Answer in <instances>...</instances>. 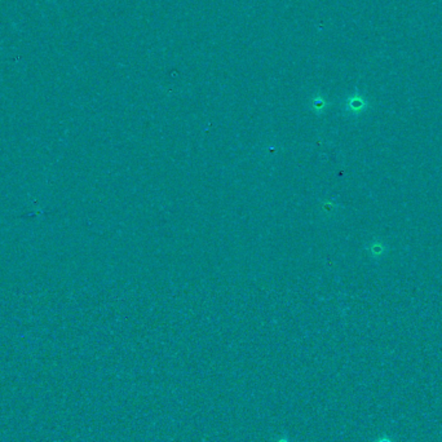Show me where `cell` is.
<instances>
[{
    "instance_id": "1",
    "label": "cell",
    "mask_w": 442,
    "mask_h": 442,
    "mask_svg": "<svg viewBox=\"0 0 442 442\" xmlns=\"http://www.w3.org/2000/svg\"><path fill=\"white\" fill-rule=\"evenodd\" d=\"M366 106H368V102L361 96H358V94L349 97L348 102H346V109L352 112V114H360V112H362L366 109Z\"/></svg>"
},
{
    "instance_id": "2",
    "label": "cell",
    "mask_w": 442,
    "mask_h": 442,
    "mask_svg": "<svg viewBox=\"0 0 442 442\" xmlns=\"http://www.w3.org/2000/svg\"><path fill=\"white\" fill-rule=\"evenodd\" d=\"M368 252H370L371 258H379L386 252V247L383 242H372L368 247Z\"/></svg>"
},
{
    "instance_id": "3",
    "label": "cell",
    "mask_w": 442,
    "mask_h": 442,
    "mask_svg": "<svg viewBox=\"0 0 442 442\" xmlns=\"http://www.w3.org/2000/svg\"><path fill=\"white\" fill-rule=\"evenodd\" d=\"M313 106H314V109L322 110L326 106V101L324 98H321V97H316L314 100H313Z\"/></svg>"
}]
</instances>
